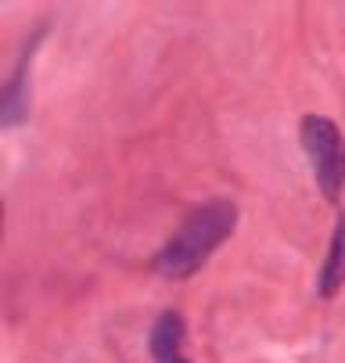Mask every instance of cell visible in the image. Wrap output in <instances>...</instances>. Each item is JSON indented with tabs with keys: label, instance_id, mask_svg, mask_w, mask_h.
<instances>
[{
	"label": "cell",
	"instance_id": "obj_1",
	"mask_svg": "<svg viewBox=\"0 0 345 363\" xmlns=\"http://www.w3.org/2000/svg\"><path fill=\"white\" fill-rule=\"evenodd\" d=\"M234 227V205L230 201H209L198 213H191V220L176 230V238L162 248L159 270L166 277H187L194 274L205 259L220 248V241Z\"/></svg>",
	"mask_w": 345,
	"mask_h": 363
},
{
	"label": "cell",
	"instance_id": "obj_2",
	"mask_svg": "<svg viewBox=\"0 0 345 363\" xmlns=\"http://www.w3.org/2000/svg\"><path fill=\"white\" fill-rule=\"evenodd\" d=\"M302 144H306V155L313 162L320 191L327 198H338V191L345 184V140H341V133L334 130L331 119L310 116L302 123Z\"/></svg>",
	"mask_w": 345,
	"mask_h": 363
},
{
	"label": "cell",
	"instance_id": "obj_3",
	"mask_svg": "<svg viewBox=\"0 0 345 363\" xmlns=\"http://www.w3.org/2000/svg\"><path fill=\"white\" fill-rule=\"evenodd\" d=\"M345 277V220L334 227V241H331V252H327V263H324V274H320V291L324 295H334L338 284Z\"/></svg>",
	"mask_w": 345,
	"mask_h": 363
},
{
	"label": "cell",
	"instance_id": "obj_4",
	"mask_svg": "<svg viewBox=\"0 0 345 363\" xmlns=\"http://www.w3.org/2000/svg\"><path fill=\"white\" fill-rule=\"evenodd\" d=\"M180 320H176V313H166L162 320H159V328H155V335H152V349H155V356H159V363H166V359H173V356H180Z\"/></svg>",
	"mask_w": 345,
	"mask_h": 363
},
{
	"label": "cell",
	"instance_id": "obj_5",
	"mask_svg": "<svg viewBox=\"0 0 345 363\" xmlns=\"http://www.w3.org/2000/svg\"><path fill=\"white\" fill-rule=\"evenodd\" d=\"M166 363H187V359H183V356H173V359H166Z\"/></svg>",
	"mask_w": 345,
	"mask_h": 363
}]
</instances>
